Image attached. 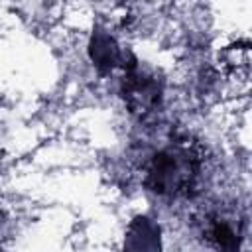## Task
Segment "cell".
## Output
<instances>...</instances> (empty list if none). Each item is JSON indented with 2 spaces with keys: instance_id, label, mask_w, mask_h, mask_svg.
I'll use <instances>...</instances> for the list:
<instances>
[{
  "instance_id": "1",
  "label": "cell",
  "mask_w": 252,
  "mask_h": 252,
  "mask_svg": "<svg viewBox=\"0 0 252 252\" xmlns=\"http://www.w3.org/2000/svg\"><path fill=\"white\" fill-rule=\"evenodd\" d=\"M201 161L193 150L171 146L152 158L146 185L158 195H187L199 177Z\"/></svg>"
},
{
  "instance_id": "4",
  "label": "cell",
  "mask_w": 252,
  "mask_h": 252,
  "mask_svg": "<svg viewBox=\"0 0 252 252\" xmlns=\"http://www.w3.org/2000/svg\"><path fill=\"white\" fill-rule=\"evenodd\" d=\"M207 240H211L217 248L224 250H234L240 244V230L222 217H213L207 226Z\"/></svg>"
},
{
  "instance_id": "2",
  "label": "cell",
  "mask_w": 252,
  "mask_h": 252,
  "mask_svg": "<svg viewBox=\"0 0 252 252\" xmlns=\"http://www.w3.org/2000/svg\"><path fill=\"white\" fill-rule=\"evenodd\" d=\"M122 96L132 112L146 114L159 104L161 87L154 75L140 71L136 67V63H130L128 75L122 83Z\"/></svg>"
},
{
  "instance_id": "3",
  "label": "cell",
  "mask_w": 252,
  "mask_h": 252,
  "mask_svg": "<svg viewBox=\"0 0 252 252\" xmlns=\"http://www.w3.org/2000/svg\"><path fill=\"white\" fill-rule=\"evenodd\" d=\"M91 59L98 71H110L120 63V49L116 41L102 30H96L91 39Z\"/></svg>"
}]
</instances>
